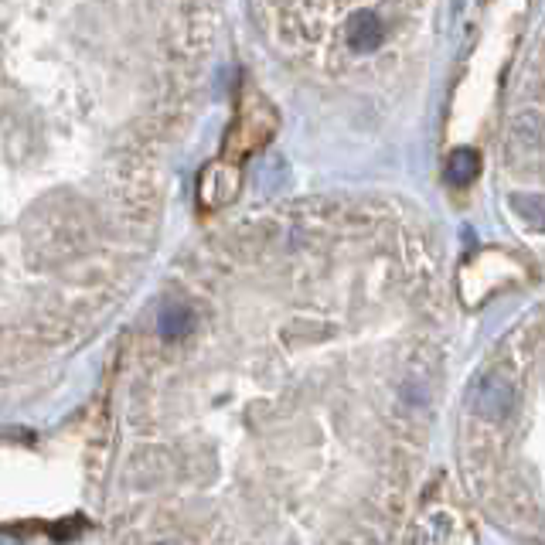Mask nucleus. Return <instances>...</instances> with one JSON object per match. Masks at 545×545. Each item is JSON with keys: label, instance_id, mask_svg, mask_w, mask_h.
Wrapping results in <instances>:
<instances>
[{"label": "nucleus", "instance_id": "1", "mask_svg": "<svg viewBox=\"0 0 545 545\" xmlns=\"http://www.w3.org/2000/svg\"><path fill=\"white\" fill-rule=\"evenodd\" d=\"M273 130H276L273 106L266 103L253 86H246L239 99V120H236V137H232V150H236L239 157H246L249 150L266 144Z\"/></svg>", "mask_w": 545, "mask_h": 545}, {"label": "nucleus", "instance_id": "6", "mask_svg": "<svg viewBox=\"0 0 545 545\" xmlns=\"http://www.w3.org/2000/svg\"><path fill=\"white\" fill-rule=\"evenodd\" d=\"M188 324H191V317H188V310H184V307H167L161 314V334H164V338H181V334L188 331Z\"/></svg>", "mask_w": 545, "mask_h": 545}, {"label": "nucleus", "instance_id": "5", "mask_svg": "<svg viewBox=\"0 0 545 545\" xmlns=\"http://www.w3.org/2000/svg\"><path fill=\"white\" fill-rule=\"evenodd\" d=\"M477 171H481V157H477V150L460 147L450 154V161H447V181L450 184L464 188V184H471L477 178Z\"/></svg>", "mask_w": 545, "mask_h": 545}, {"label": "nucleus", "instance_id": "2", "mask_svg": "<svg viewBox=\"0 0 545 545\" xmlns=\"http://www.w3.org/2000/svg\"><path fill=\"white\" fill-rule=\"evenodd\" d=\"M239 191V171L236 164H212L201 171V181H198V198L205 208H218L225 205L232 195Z\"/></svg>", "mask_w": 545, "mask_h": 545}, {"label": "nucleus", "instance_id": "3", "mask_svg": "<svg viewBox=\"0 0 545 545\" xmlns=\"http://www.w3.org/2000/svg\"><path fill=\"white\" fill-rule=\"evenodd\" d=\"M515 409V385L505 375H488L477 389V413L484 419H505Z\"/></svg>", "mask_w": 545, "mask_h": 545}, {"label": "nucleus", "instance_id": "7", "mask_svg": "<svg viewBox=\"0 0 545 545\" xmlns=\"http://www.w3.org/2000/svg\"><path fill=\"white\" fill-rule=\"evenodd\" d=\"M515 205V212L525 218V222L539 225V229H545V198H515L511 201Z\"/></svg>", "mask_w": 545, "mask_h": 545}, {"label": "nucleus", "instance_id": "4", "mask_svg": "<svg viewBox=\"0 0 545 545\" xmlns=\"http://www.w3.org/2000/svg\"><path fill=\"white\" fill-rule=\"evenodd\" d=\"M382 41H385V24L375 11H358L355 18L348 21V48L355 55L375 52Z\"/></svg>", "mask_w": 545, "mask_h": 545}]
</instances>
